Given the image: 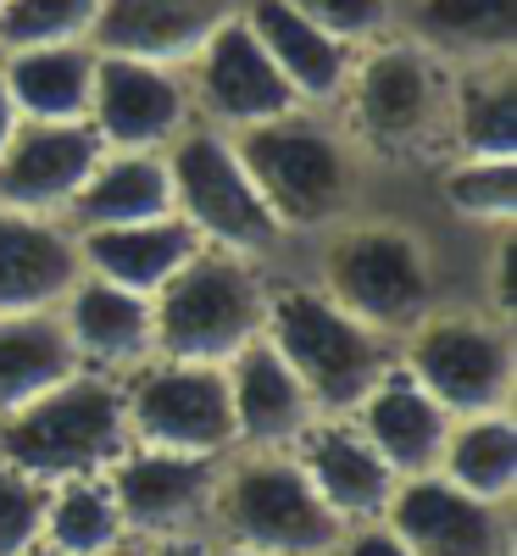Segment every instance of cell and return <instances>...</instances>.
<instances>
[{
    "label": "cell",
    "mask_w": 517,
    "mask_h": 556,
    "mask_svg": "<svg viewBox=\"0 0 517 556\" xmlns=\"http://www.w3.org/2000/svg\"><path fill=\"white\" fill-rule=\"evenodd\" d=\"M96 556H151V540H117V545H106V551H96Z\"/></svg>",
    "instance_id": "74e56055"
},
{
    "label": "cell",
    "mask_w": 517,
    "mask_h": 556,
    "mask_svg": "<svg viewBox=\"0 0 517 556\" xmlns=\"http://www.w3.org/2000/svg\"><path fill=\"white\" fill-rule=\"evenodd\" d=\"M228 12H234V0H101L96 23H89V45L106 56L178 67L201 51L206 34Z\"/></svg>",
    "instance_id": "ac0fdd59"
},
{
    "label": "cell",
    "mask_w": 517,
    "mask_h": 556,
    "mask_svg": "<svg viewBox=\"0 0 517 556\" xmlns=\"http://www.w3.org/2000/svg\"><path fill=\"white\" fill-rule=\"evenodd\" d=\"M434 473H445L456 490L479 495L490 506H506L512 490H517V424H512V406L451 417Z\"/></svg>",
    "instance_id": "4316f807"
},
{
    "label": "cell",
    "mask_w": 517,
    "mask_h": 556,
    "mask_svg": "<svg viewBox=\"0 0 517 556\" xmlns=\"http://www.w3.org/2000/svg\"><path fill=\"white\" fill-rule=\"evenodd\" d=\"M212 556H267V551H251V545H223V551H212Z\"/></svg>",
    "instance_id": "f35d334b"
},
{
    "label": "cell",
    "mask_w": 517,
    "mask_h": 556,
    "mask_svg": "<svg viewBox=\"0 0 517 556\" xmlns=\"http://www.w3.org/2000/svg\"><path fill=\"white\" fill-rule=\"evenodd\" d=\"M78 351L56 312H0V417L78 374Z\"/></svg>",
    "instance_id": "484cf974"
},
{
    "label": "cell",
    "mask_w": 517,
    "mask_h": 556,
    "mask_svg": "<svg viewBox=\"0 0 517 556\" xmlns=\"http://www.w3.org/2000/svg\"><path fill=\"white\" fill-rule=\"evenodd\" d=\"M301 17H312L323 34L345 39L351 51L356 45H373L390 23V0H290Z\"/></svg>",
    "instance_id": "836d02e7"
},
{
    "label": "cell",
    "mask_w": 517,
    "mask_h": 556,
    "mask_svg": "<svg viewBox=\"0 0 517 556\" xmlns=\"http://www.w3.org/2000/svg\"><path fill=\"white\" fill-rule=\"evenodd\" d=\"M223 379H228V406H234V445L290 451L317 417L306 384L290 374V362L267 345V334H256L251 345L234 351L223 362Z\"/></svg>",
    "instance_id": "e0dca14e"
},
{
    "label": "cell",
    "mask_w": 517,
    "mask_h": 556,
    "mask_svg": "<svg viewBox=\"0 0 517 556\" xmlns=\"http://www.w3.org/2000/svg\"><path fill=\"white\" fill-rule=\"evenodd\" d=\"M62 329L78 351L84 367L96 374H117V367H139L156 356V329H151V295L106 285V278H78L67 301L56 306Z\"/></svg>",
    "instance_id": "44dd1931"
},
{
    "label": "cell",
    "mask_w": 517,
    "mask_h": 556,
    "mask_svg": "<svg viewBox=\"0 0 517 556\" xmlns=\"http://www.w3.org/2000/svg\"><path fill=\"white\" fill-rule=\"evenodd\" d=\"M340 96L351 101L356 134L379 151H412L451 106L440 56L423 39H373L362 56H351Z\"/></svg>",
    "instance_id": "30bf717a"
},
{
    "label": "cell",
    "mask_w": 517,
    "mask_h": 556,
    "mask_svg": "<svg viewBox=\"0 0 517 556\" xmlns=\"http://www.w3.org/2000/svg\"><path fill=\"white\" fill-rule=\"evenodd\" d=\"M12 128H17V106H12V96H7V78H0V151H7Z\"/></svg>",
    "instance_id": "8d00e7d4"
},
{
    "label": "cell",
    "mask_w": 517,
    "mask_h": 556,
    "mask_svg": "<svg viewBox=\"0 0 517 556\" xmlns=\"http://www.w3.org/2000/svg\"><path fill=\"white\" fill-rule=\"evenodd\" d=\"M384 523L412 556H506L501 506L456 490L445 473H406L384 506Z\"/></svg>",
    "instance_id": "9a60e30c"
},
{
    "label": "cell",
    "mask_w": 517,
    "mask_h": 556,
    "mask_svg": "<svg viewBox=\"0 0 517 556\" xmlns=\"http://www.w3.org/2000/svg\"><path fill=\"white\" fill-rule=\"evenodd\" d=\"M262 312H267V285L251 267V256L201 245L151 295L156 356L223 367L234 351L262 334Z\"/></svg>",
    "instance_id": "3957f363"
},
{
    "label": "cell",
    "mask_w": 517,
    "mask_h": 556,
    "mask_svg": "<svg viewBox=\"0 0 517 556\" xmlns=\"http://www.w3.org/2000/svg\"><path fill=\"white\" fill-rule=\"evenodd\" d=\"M262 334L290 362V374L306 384L317 412H351L367 395V384L395 362L390 334L367 329L362 317H351L323 290H295V285L267 290Z\"/></svg>",
    "instance_id": "7a4b0ae2"
},
{
    "label": "cell",
    "mask_w": 517,
    "mask_h": 556,
    "mask_svg": "<svg viewBox=\"0 0 517 556\" xmlns=\"http://www.w3.org/2000/svg\"><path fill=\"white\" fill-rule=\"evenodd\" d=\"M328 556H412V551L384 518H367V523H351Z\"/></svg>",
    "instance_id": "e575fe53"
},
{
    "label": "cell",
    "mask_w": 517,
    "mask_h": 556,
    "mask_svg": "<svg viewBox=\"0 0 517 556\" xmlns=\"http://www.w3.org/2000/svg\"><path fill=\"white\" fill-rule=\"evenodd\" d=\"M117 513L128 534H190V523L212 506L217 490V456H184V451H156V445H128L112 473H106Z\"/></svg>",
    "instance_id": "4fadbf2b"
},
{
    "label": "cell",
    "mask_w": 517,
    "mask_h": 556,
    "mask_svg": "<svg viewBox=\"0 0 517 556\" xmlns=\"http://www.w3.org/2000/svg\"><path fill=\"white\" fill-rule=\"evenodd\" d=\"M123 513H117V495L106 484V473H84V479H62V484H45V523L39 540L56 545L67 556H96L106 545H117Z\"/></svg>",
    "instance_id": "f1b7e54d"
},
{
    "label": "cell",
    "mask_w": 517,
    "mask_h": 556,
    "mask_svg": "<svg viewBox=\"0 0 517 556\" xmlns=\"http://www.w3.org/2000/svg\"><path fill=\"white\" fill-rule=\"evenodd\" d=\"M212 513L228 545H251L267 556H328L345 523L323 506L295 451H251L234 468H217Z\"/></svg>",
    "instance_id": "5b68a950"
},
{
    "label": "cell",
    "mask_w": 517,
    "mask_h": 556,
    "mask_svg": "<svg viewBox=\"0 0 517 556\" xmlns=\"http://www.w3.org/2000/svg\"><path fill=\"white\" fill-rule=\"evenodd\" d=\"M190 62H196L201 106L228 134H240L251 123H267V117H285V112L301 106V96L285 84V73L273 67V56L262 51V39L251 34V23L240 17V7H234L206 34V45H201Z\"/></svg>",
    "instance_id": "7c38bea8"
},
{
    "label": "cell",
    "mask_w": 517,
    "mask_h": 556,
    "mask_svg": "<svg viewBox=\"0 0 517 556\" xmlns=\"http://www.w3.org/2000/svg\"><path fill=\"white\" fill-rule=\"evenodd\" d=\"M78 278V240L56 217L0 206V312H56Z\"/></svg>",
    "instance_id": "ffe728a7"
},
{
    "label": "cell",
    "mask_w": 517,
    "mask_h": 556,
    "mask_svg": "<svg viewBox=\"0 0 517 556\" xmlns=\"http://www.w3.org/2000/svg\"><path fill=\"white\" fill-rule=\"evenodd\" d=\"M351 424L406 479V473H434L445 429H451V412L423 390L401 362H390L384 374L367 384V395L351 406Z\"/></svg>",
    "instance_id": "d6986e66"
},
{
    "label": "cell",
    "mask_w": 517,
    "mask_h": 556,
    "mask_svg": "<svg viewBox=\"0 0 517 556\" xmlns=\"http://www.w3.org/2000/svg\"><path fill=\"white\" fill-rule=\"evenodd\" d=\"M73 228H112V223H146L173 212V184L162 151H101L67 201Z\"/></svg>",
    "instance_id": "d4e9b609"
},
{
    "label": "cell",
    "mask_w": 517,
    "mask_h": 556,
    "mask_svg": "<svg viewBox=\"0 0 517 556\" xmlns=\"http://www.w3.org/2000/svg\"><path fill=\"white\" fill-rule=\"evenodd\" d=\"M0 78H7V96H12L17 117L78 123V117H89L96 45H89V39H67V45H28V51H7Z\"/></svg>",
    "instance_id": "cb8c5ba5"
},
{
    "label": "cell",
    "mask_w": 517,
    "mask_h": 556,
    "mask_svg": "<svg viewBox=\"0 0 517 556\" xmlns=\"http://www.w3.org/2000/svg\"><path fill=\"white\" fill-rule=\"evenodd\" d=\"M401 367L451 417L501 412L512 406V379H517L512 323L479 312H423L406 329Z\"/></svg>",
    "instance_id": "52a82bcc"
},
{
    "label": "cell",
    "mask_w": 517,
    "mask_h": 556,
    "mask_svg": "<svg viewBox=\"0 0 517 556\" xmlns=\"http://www.w3.org/2000/svg\"><path fill=\"white\" fill-rule=\"evenodd\" d=\"M190 117L178 67L106 56L96 51V84H89V128L106 151H162Z\"/></svg>",
    "instance_id": "8fae6325"
},
{
    "label": "cell",
    "mask_w": 517,
    "mask_h": 556,
    "mask_svg": "<svg viewBox=\"0 0 517 556\" xmlns=\"http://www.w3.org/2000/svg\"><path fill=\"white\" fill-rule=\"evenodd\" d=\"M123 384L96 367H78L73 379L39 390L17 412L0 417V462L39 484H62L84 473H112V462L128 451Z\"/></svg>",
    "instance_id": "6da1fadb"
},
{
    "label": "cell",
    "mask_w": 517,
    "mask_h": 556,
    "mask_svg": "<svg viewBox=\"0 0 517 556\" xmlns=\"http://www.w3.org/2000/svg\"><path fill=\"white\" fill-rule=\"evenodd\" d=\"M417 39L474 62H501L517 45V0H417Z\"/></svg>",
    "instance_id": "f546056e"
},
{
    "label": "cell",
    "mask_w": 517,
    "mask_h": 556,
    "mask_svg": "<svg viewBox=\"0 0 517 556\" xmlns=\"http://www.w3.org/2000/svg\"><path fill=\"white\" fill-rule=\"evenodd\" d=\"M23 556H67V551H56V545H45V540H39V545H28Z\"/></svg>",
    "instance_id": "ab89813d"
},
{
    "label": "cell",
    "mask_w": 517,
    "mask_h": 556,
    "mask_svg": "<svg viewBox=\"0 0 517 556\" xmlns=\"http://www.w3.org/2000/svg\"><path fill=\"white\" fill-rule=\"evenodd\" d=\"M162 162L173 184V212L196 228L201 245L262 256L285 240V228L256 195L240 151H234L228 128H178L162 146Z\"/></svg>",
    "instance_id": "8992f818"
},
{
    "label": "cell",
    "mask_w": 517,
    "mask_h": 556,
    "mask_svg": "<svg viewBox=\"0 0 517 556\" xmlns=\"http://www.w3.org/2000/svg\"><path fill=\"white\" fill-rule=\"evenodd\" d=\"M290 451L301 462V473L312 479V490L323 495V506L345 529L367 523V518H384L401 473L367 445V434L351 424V412H317Z\"/></svg>",
    "instance_id": "2e32d148"
},
{
    "label": "cell",
    "mask_w": 517,
    "mask_h": 556,
    "mask_svg": "<svg viewBox=\"0 0 517 556\" xmlns=\"http://www.w3.org/2000/svg\"><path fill=\"white\" fill-rule=\"evenodd\" d=\"M240 17L262 39V51L273 56V67L285 73V84L301 96V106L340 101L345 73H351V45L345 39L323 34L312 17H301L290 7V0H245Z\"/></svg>",
    "instance_id": "603a6c76"
},
{
    "label": "cell",
    "mask_w": 517,
    "mask_h": 556,
    "mask_svg": "<svg viewBox=\"0 0 517 556\" xmlns=\"http://www.w3.org/2000/svg\"><path fill=\"white\" fill-rule=\"evenodd\" d=\"M445 201L456 217L512 228L517 217V156H462L445 173Z\"/></svg>",
    "instance_id": "4dcf8cb0"
},
{
    "label": "cell",
    "mask_w": 517,
    "mask_h": 556,
    "mask_svg": "<svg viewBox=\"0 0 517 556\" xmlns=\"http://www.w3.org/2000/svg\"><path fill=\"white\" fill-rule=\"evenodd\" d=\"M451 134L462 156H517V78L512 56L474 67L456 96H451Z\"/></svg>",
    "instance_id": "83f0119b"
},
{
    "label": "cell",
    "mask_w": 517,
    "mask_h": 556,
    "mask_svg": "<svg viewBox=\"0 0 517 556\" xmlns=\"http://www.w3.org/2000/svg\"><path fill=\"white\" fill-rule=\"evenodd\" d=\"M123 417L134 445L184 451V456L234 451V406L217 362L146 356L139 374L123 384Z\"/></svg>",
    "instance_id": "9c48e42d"
},
{
    "label": "cell",
    "mask_w": 517,
    "mask_h": 556,
    "mask_svg": "<svg viewBox=\"0 0 517 556\" xmlns=\"http://www.w3.org/2000/svg\"><path fill=\"white\" fill-rule=\"evenodd\" d=\"M101 139L84 117L51 123V117H17L7 151H0V206L56 217L78 195L89 167L101 162Z\"/></svg>",
    "instance_id": "5bb4252c"
},
{
    "label": "cell",
    "mask_w": 517,
    "mask_h": 556,
    "mask_svg": "<svg viewBox=\"0 0 517 556\" xmlns=\"http://www.w3.org/2000/svg\"><path fill=\"white\" fill-rule=\"evenodd\" d=\"M323 295L340 301L367 329L395 334L429 312L434 267L423 256V240L401 223H356L328 240L323 256Z\"/></svg>",
    "instance_id": "ba28073f"
},
{
    "label": "cell",
    "mask_w": 517,
    "mask_h": 556,
    "mask_svg": "<svg viewBox=\"0 0 517 556\" xmlns=\"http://www.w3.org/2000/svg\"><path fill=\"white\" fill-rule=\"evenodd\" d=\"M73 240L89 278H106V285H123L139 295H156L201 251V235L178 212L146 217V223H112V228H73Z\"/></svg>",
    "instance_id": "7402d4cb"
},
{
    "label": "cell",
    "mask_w": 517,
    "mask_h": 556,
    "mask_svg": "<svg viewBox=\"0 0 517 556\" xmlns=\"http://www.w3.org/2000/svg\"><path fill=\"white\" fill-rule=\"evenodd\" d=\"M256 195L267 201V212L278 217V228H323L335 223L340 206L351 201V151L345 139L317 123L312 112H285L234 134Z\"/></svg>",
    "instance_id": "277c9868"
},
{
    "label": "cell",
    "mask_w": 517,
    "mask_h": 556,
    "mask_svg": "<svg viewBox=\"0 0 517 556\" xmlns=\"http://www.w3.org/2000/svg\"><path fill=\"white\" fill-rule=\"evenodd\" d=\"M101 0H0V51L89 39Z\"/></svg>",
    "instance_id": "1f68e13d"
},
{
    "label": "cell",
    "mask_w": 517,
    "mask_h": 556,
    "mask_svg": "<svg viewBox=\"0 0 517 556\" xmlns=\"http://www.w3.org/2000/svg\"><path fill=\"white\" fill-rule=\"evenodd\" d=\"M151 556H212V545L201 534H162L151 540Z\"/></svg>",
    "instance_id": "d590c367"
},
{
    "label": "cell",
    "mask_w": 517,
    "mask_h": 556,
    "mask_svg": "<svg viewBox=\"0 0 517 556\" xmlns=\"http://www.w3.org/2000/svg\"><path fill=\"white\" fill-rule=\"evenodd\" d=\"M39 523H45V484L17 473L12 462H0V556H23L28 545H39Z\"/></svg>",
    "instance_id": "d6a6232c"
}]
</instances>
